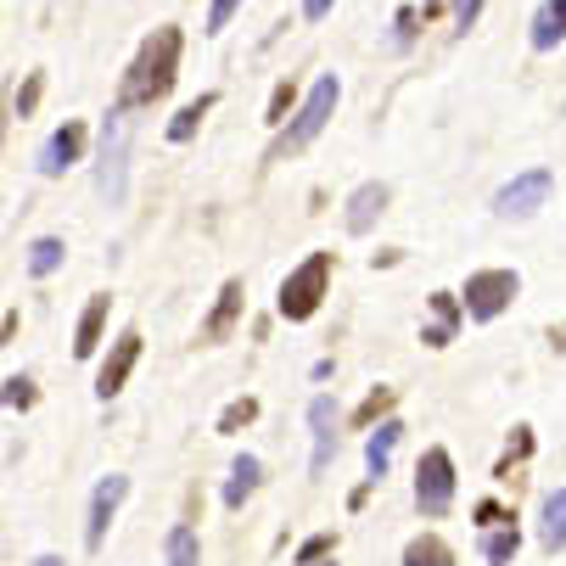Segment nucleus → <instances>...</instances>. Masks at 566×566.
<instances>
[{
  "instance_id": "nucleus-1",
  "label": "nucleus",
  "mask_w": 566,
  "mask_h": 566,
  "mask_svg": "<svg viewBox=\"0 0 566 566\" xmlns=\"http://www.w3.org/2000/svg\"><path fill=\"white\" fill-rule=\"evenodd\" d=\"M180 51H186V34L175 23L151 29L124 73V91H118V107H151L175 91V67H180Z\"/></svg>"
},
{
  "instance_id": "nucleus-2",
  "label": "nucleus",
  "mask_w": 566,
  "mask_h": 566,
  "mask_svg": "<svg viewBox=\"0 0 566 566\" xmlns=\"http://www.w3.org/2000/svg\"><path fill=\"white\" fill-rule=\"evenodd\" d=\"M337 96H343V78L337 73H319L314 78V91H308V102L297 107V118L281 129V140L270 146V164H281V157H292V151H303L319 129L332 124V113H337Z\"/></svg>"
},
{
  "instance_id": "nucleus-3",
  "label": "nucleus",
  "mask_w": 566,
  "mask_h": 566,
  "mask_svg": "<svg viewBox=\"0 0 566 566\" xmlns=\"http://www.w3.org/2000/svg\"><path fill=\"white\" fill-rule=\"evenodd\" d=\"M326 286H332V253H308V259L281 281V297H275L281 319H308V314L319 308V297H326Z\"/></svg>"
},
{
  "instance_id": "nucleus-4",
  "label": "nucleus",
  "mask_w": 566,
  "mask_h": 566,
  "mask_svg": "<svg viewBox=\"0 0 566 566\" xmlns=\"http://www.w3.org/2000/svg\"><path fill=\"white\" fill-rule=\"evenodd\" d=\"M124 157H129V107H113L102 124V175H96L107 202H124V169H129Z\"/></svg>"
},
{
  "instance_id": "nucleus-5",
  "label": "nucleus",
  "mask_w": 566,
  "mask_h": 566,
  "mask_svg": "<svg viewBox=\"0 0 566 566\" xmlns=\"http://www.w3.org/2000/svg\"><path fill=\"white\" fill-rule=\"evenodd\" d=\"M416 505L421 516H449L454 505V460L449 449H427L421 465H416Z\"/></svg>"
},
{
  "instance_id": "nucleus-6",
  "label": "nucleus",
  "mask_w": 566,
  "mask_h": 566,
  "mask_svg": "<svg viewBox=\"0 0 566 566\" xmlns=\"http://www.w3.org/2000/svg\"><path fill=\"white\" fill-rule=\"evenodd\" d=\"M516 292H522L516 270H476V275L465 281V314H471V319H494V314L511 308Z\"/></svg>"
},
{
  "instance_id": "nucleus-7",
  "label": "nucleus",
  "mask_w": 566,
  "mask_h": 566,
  "mask_svg": "<svg viewBox=\"0 0 566 566\" xmlns=\"http://www.w3.org/2000/svg\"><path fill=\"white\" fill-rule=\"evenodd\" d=\"M549 186H555V175H549V169H527V175H516L511 186H500L494 213H505V219H533V213L544 208Z\"/></svg>"
},
{
  "instance_id": "nucleus-8",
  "label": "nucleus",
  "mask_w": 566,
  "mask_h": 566,
  "mask_svg": "<svg viewBox=\"0 0 566 566\" xmlns=\"http://www.w3.org/2000/svg\"><path fill=\"white\" fill-rule=\"evenodd\" d=\"M124 494H129V476H118V471L96 482V494H91V522H85V544H91V549H102V538H107V527H113Z\"/></svg>"
},
{
  "instance_id": "nucleus-9",
  "label": "nucleus",
  "mask_w": 566,
  "mask_h": 566,
  "mask_svg": "<svg viewBox=\"0 0 566 566\" xmlns=\"http://www.w3.org/2000/svg\"><path fill=\"white\" fill-rule=\"evenodd\" d=\"M135 359H140V332H124V337L113 343L102 376H96V398H118L124 381H129V370H135Z\"/></svg>"
},
{
  "instance_id": "nucleus-10",
  "label": "nucleus",
  "mask_w": 566,
  "mask_h": 566,
  "mask_svg": "<svg viewBox=\"0 0 566 566\" xmlns=\"http://www.w3.org/2000/svg\"><path fill=\"white\" fill-rule=\"evenodd\" d=\"M308 432H314V460H308V471L319 476L332 465V454H337V410H332V398H314L308 403Z\"/></svg>"
},
{
  "instance_id": "nucleus-11",
  "label": "nucleus",
  "mask_w": 566,
  "mask_h": 566,
  "mask_svg": "<svg viewBox=\"0 0 566 566\" xmlns=\"http://www.w3.org/2000/svg\"><path fill=\"white\" fill-rule=\"evenodd\" d=\"M85 151V124H62L45 146H40V175H67Z\"/></svg>"
},
{
  "instance_id": "nucleus-12",
  "label": "nucleus",
  "mask_w": 566,
  "mask_h": 566,
  "mask_svg": "<svg viewBox=\"0 0 566 566\" xmlns=\"http://www.w3.org/2000/svg\"><path fill=\"white\" fill-rule=\"evenodd\" d=\"M241 303H248V292H241V281H224L219 286V303H213V314L202 319V343H224L230 332H235V319H241Z\"/></svg>"
},
{
  "instance_id": "nucleus-13",
  "label": "nucleus",
  "mask_w": 566,
  "mask_h": 566,
  "mask_svg": "<svg viewBox=\"0 0 566 566\" xmlns=\"http://www.w3.org/2000/svg\"><path fill=\"white\" fill-rule=\"evenodd\" d=\"M107 308H113V297H107V292L85 303V314H78V332H73V359H91V354L102 348V326H107Z\"/></svg>"
},
{
  "instance_id": "nucleus-14",
  "label": "nucleus",
  "mask_w": 566,
  "mask_h": 566,
  "mask_svg": "<svg viewBox=\"0 0 566 566\" xmlns=\"http://www.w3.org/2000/svg\"><path fill=\"white\" fill-rule=\"evenodd\" d=\"M381 213H387V186H381V180H370V186H359V191L348 197V219H343V224H348L354 235H365Z\"/></svg>"
},
{
  "instance_id": "nucleus-15",
  "label": "nucleus",
  "mask_w": 566,
  "mask_h": 566,
  "mask_svg": "<svg viewBox=\"0 0 566 566\" xmlns=\"http://www.w3.org/2000/svg\"><path fill=\"white\" fill-rule=\"evenodd\" d=\"M259 482H264V465H259V454H241L235 465H230V482H224V505L230 511H241L253 494H259Z\"/></svg>"
},
{
  "instance_id": "nucleus-16",
  "label": "nucleus",
  "mask_w": 566,
  "mask_h": 566,
  "mask_svg": "<svg viewBox=\"0 0 566 566\" xmlns=\"http://www.w3.org/2000/svg\"><path fill=\"white\" fill-rule=\"evenodd\" d=\"M454 332H460V303H454L449 292H432V326L421 332V343H427V348H449Z\"/></svg>"
},
{
  "instance_id": "nucleus-17",
  "label": "nucleus",
  "mask_w": 566,
  "mask_h": 566,
  "mask_svg": "<svg viewBox=\"0 0 566 566\" xmlns=\"http://www.w3.org/2000/svg\"><path fill=\"white\" fill-rule=\"evenodd\" d=\"M398 438H403V427H398V421H381V427L365 438V471H370V482H381V476H387Z\"/></svg>"
},
{
  "instance_id": "nucleus-18",
  "label": "nucleus",
  "mask_w": 566,
  "mask_h": 566,
  "mask_svg": "<svg viewBox=\"0 0 566 566\" xmlns=\"http://www.w3.org/2000/svg\"><path fill=\"white\" fill-rule=\"evenodd\" d=\"M533 51H555L566 40V0H544V7L533 12Z\"/></svg>"
},
{
  "instance_id": "nucleus-19",
  "label": "nucleus",
  "mask_w": 566,
  "mask_h": 566,
  "mask_svg": "<svg viewBox=\"0 0 566 566\" xmlns=\"http://www.w3.org/2000/svg\"><path fill=\"white\" fill-rule=\"evenodd\" d=\"M538 544L544 549H566V489H555L538 511Z\"/></svg>"
},
{
  "instance_id": "nucleus-20",
  "label": "nucleus",
  "mask_w": 566,
  "mask_h": 566,
  "mask_svg": "<svg viewBox=\"0 0 566 566\" xmlns=\"http://www.w3.org/2000/svg\"><path fill=\"white\" fill-rule=\"evenodd\" d=\"M403 566H454V549L438 533H421V538L403 544Z\"/></svg>"
},
{
  "instance_id": "nucleus-21",
  "label": "nucleus",
  "mask_w": 566,
  "mask_h": 566,
  "mask_svg": "<svg viewBox=\"0 0 566 566\" xmlns=\"http://www.w3.org/2000/svg\"><path fill=\"white\" fill-rule=\"evenodd\" d=\"M516 549H522L516 527H489V533H482V560H489V566H511Z\"/></svg>"
},
{
  "instance_id": "nucleus-22",
  "label": "nucleus",
  "mask_w": 566,
  "mask_h": 566,
  "mask_svg": "<svg viewBox=\"0 0 566 566\" xmlns=\"http://www.w3.org/2000/svg\"><path fill=\"white\" fill-rule=\"evenodd\" d=\"M213 107H219V96H213V91H208V96H197V102H186V107L175 113V124H169V140H191V135H197V124H202Z\"/></svg>"
},
{
  "instance_id": "nucleus-23",
  "label": "nucleus",
  "mask_w": 566,
  "mask_h": 566,
  "mask_svg": "<svg viewBox=\"0 0 566 566\" xmlns=\"http://www.w3.org/2000/svg\"><path fill=\"white\" fill-rule=\"evenodd\" d=\"M62 253H67V248H62L56 235H40L34 248H29V275H51V270L62 264Z\"/></svg>"
},
{
  "instance_id": "nucleus-24",
  "label": "nucleus",
  "mask_w": 566,
  "mask_h": 566,
  "mask_svg": "<svg viewBox=\"0 0 566 566\" xmlns=\"http://www.w3.org/2000/svg\"><path fill=\"white\" fill-rule=\"evenodd\" d=\"M164 555H169V566H197V560H202V549H197V533H191V527H175Z\"/></svg>"
},
{
  "instance_id": "nucleus-25",
  "label": "nucleus",
  "mask_w": 566,
  "mask_h": 566,
  "mask_svg": "<svg viewBox=\"0 0 566 566\" xmlns=\"http://www.w3.org/2000/svg\"><path fill=\"white\" fill-rule=\"evenodd\" d=\"M387 410H392V387H376L359 410H354V427H381L376 416H387Z\"/></svg>"
},
{
  "instance_id": "nucleus-26",
  "label": "nucleus",
  "mask_w": 566,
  "mask_h": 566,
  "mask_svg": "<svg viewBox=\"0 0 566 566\" xmlns=\"http://www.w3.org/2000/svg\"><path fill=\"white\" fill-rule=\"evenodd\" d=\"M259 416V398H235V403H224V416H219V432H235V427H248Z\"/></svg>"
},
{
  "instance_id": "nucleus-27",
  "label": "nucleus",
  "mask_w": 566,
  "mask_h": 566,
  "mask_svg": "<svg viewBox=\"0 0 566 566\" xmlns=\"http://www.w3.org/2000/svg\"><path fill=\"white\" fill-rule=\"evenodd\" d=\"M527 449H533V427H516V438H511V449H505V460H500V482H511V465H522Z\"/></svg>"
},
{
  "instance_id": "nucleus-28",
  "label": "nucleus",
  "mask_w": 566,
  "mask_h": 566,
  "mask_svg": "<svg viewBox=\"0 0 566 566\" xmlns=\"http://www.w3.org/2000/svg\"><path fill=\"white\" fill-rule=\"evenodd\" d=\"M292 96H297V91H292L286 78H281V85H275V96H270V113H264V124H275V129H281V124H286V113H292Z\"/></svg>"
},
{
  "instance_id": "nucleus-29",
  "label": "nucleus",
  "mask_w": 566,
  "mask_h": 566,
  "mask_svg": "<svg viewBox=\"0 0 566 566\" xmlns=\"http://www.w3.org/2000/svg\"><path fill=\"white\" fill-rule=\"evenodd\" d=\"M34 403V381L29 376H7V410H29Z\"/></svg>"
},
{
  "instance_id": "nucleus-30",
  "label": "nucleus",
  "mask_w": 566,
  "mask_h": 566,
  "mask_svg": "<svg viewBox=\"0 0 566 566\" xmlns=\"http://www.w3.org/2000/svg\"><path fill=\"white\" fill-rule=\"evenodd\" d=\"M241 12V0H213L208 7V34H224V23Z\"/></svg>"
},
{
  "instance_id": "nucleus-31",
  "label": "nucleus",
  "mask_w": 566,
  "mask_h": 566,
  "mask_svg": "<svg viewBox=\"0 0 566 566\" xmlns=\"http://www.w3.org/2000/svg\"><path fill=\"white\" fill-rule=\"evenodd\" d=\"M416 40V7H398V18H392V45H410Z\"/></svg>"
},
{
  "instance_id": "nucleus-32",
  "label": "nucleus",
  "mask_w": 566,
  "mask_h": 566,
  "mask_svg": "<svg viewBox=\"0 0 566 566\" xmlns=\"http://www.w3.org/2000/svg\"><path fill=\"white\" fill-rule=\"evenodd\" d=\"M332 544H337V538H332V533H319V538H308V544H303V549H297V566H314V560H319V555H332Z\"/></svg>"
},
{
  "instance_id": "nucleus-33",
  "label": "nucleus",
  "mask_w": 566,
  "mask_h": 566,
  "mask_svg": "<svg viewBox=\"0 0 566 566\" xmlns=\"http://www.w3.org/2000/svg\"><path fill=\"white\" fill-rule=\"evenodd\" d=\"M40 91H45V78H40V73H29V85L18 91V118H29V113H34V102H40Z\"/></svg>"
},
{
  "instance_id": "nucleus-34",
  "label": "nucleus",
  "mask_w": 566,
  "mask_h": 566,
  "mask_svg": "<svg viewBox=\"0 0 566 566\" xmlns=\"http://www.w3.org/2000/svg\"><path fill=\"white\" fill-rule=\"evenodd\" d=\"M482 18V0H454V29H476Z\"/></svg>"
},
{
  "instance_id": "nucleus-35",
  "label": "nucleus",
  "mask_w": 566,
  "mask_h": 566,
  "mask_svg": "<svg viewBox=\"0 0 566 566\" xmlns=\"http://www.w3.org/2000/svg\"><path fill=\"white\" fill-rule=\"evenodd\" d=\"M476 522H482V527H511V516H505L500 505H476Z\"/></svg>"
},
{
  "instance_id": "nucleus-36",
  "label": "nucleus",
  "mask_w": 566,
  "mask_h": 566,
  "mask_svg": "<svg viewBox=\"0 0 566 566\" xmlns=\"http://www.w3.org/2000/svg\"><path fill=\"white\" fill-rule=\"evenodd\" d=\"M332 7H337V0H303V18L319 23V18H332Z\"/></svg>"
},
{
  "instance_id": "nucleus-37",
  "label": "nucleus",
  "mask_w": 566,
  "mask_h": 566,
  "mask_svg": "<svg viewBox=\"0 0 566 566\" xmlns=\"http://www.w3.org/2000/svg\"><path fill=\"white\" fill-rule=\"evenodd\" d=\"M34 566H62V560H56V555H40V560H34Z\"/></svg>"
}]
</instances>
